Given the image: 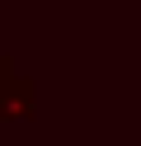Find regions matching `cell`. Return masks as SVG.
Here are the masks:
<instances>
[{"instance_id":"6da1fadb","label":"cell","mask_w":141,"mask_h":146,"mask_svg":"<svg viewBox=\"0 0 141 146\" xmlns=\"http://www.w3.org/2000/svg\"><path fill=\"white\" fill-rule=\"evenodd\" d=\"M33 108H38L33 80L14 76L5 90H0V123H24V118H33Z\"/></svg>"},{"instance_id":"7a4b0ae2","label":"cell","mask_w":141,"mask_h":146,"mask_svg":"<svg viewBox=\"0 0 141 146\" xmlns=\"http://www.w3.org/2000/svg\"><path fill=\"white\" fill-rule=\"evenodd\" d=\"M9 80H14V61H9V57H5V52H0V90H5V85H9Z\"/></svg>"}]
</instances>
